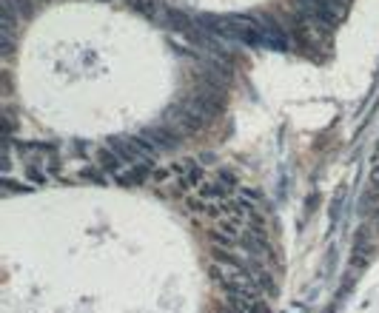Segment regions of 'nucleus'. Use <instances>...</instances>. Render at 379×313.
<instances>
[{"label": "nucleus", "mask_w": 379, "mask_h": 313, "mask_svg": "<svg viewBox=\"0 0 379 313\" xmlns=\"http://www.w3.org/2000/svg\"><path fill=\"white\" fill-rule=\"evenodd\" d=\"M368 200H371V205H376L374 200H379V165H374L371 177H368Z\"/></svg>", "instance_id": "obj_1"}]
</instances>
